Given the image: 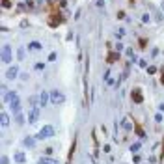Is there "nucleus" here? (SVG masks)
<instances>
[{
  "label": "nucleus",
  "instance_id": "obj_1",
  "mask_svg": "<svg viewBox=\"0 0 164 164\" xmlns=\"http://www.w3.org/2000/svg\"><path fill=\"white\" fill-rule=\"evenodd\" d=\"M52 136H54V127L52 125H45L43 129H39V132H37L35 138H39V140H47V138H52Z\"/></svg>",
  "mask_w": 164,
  "mask_h": 164
},
{
  "label": "nucleus",
  "instance_id": "obj_2",
  "mask_svg": "<svg viewBox=\"0 0 164 164\" xmlns=\"http://www.w3.org/2000/svg\"><path fill=\"white\" fill-rule=\"evenodd\" d=\"M50 102H52V105H62V102H65V95L58 90L50 91Z\"/></svg>",
  "mask_w": 164,
  "mask_h": 164
},
{
  "label": "nucleus",
  "instance_id": "obj_3",
  "mask_svg": "<svg viewBox=\"0 0 164 164\" xmlns=\"http://www.w3.org/2000/svg\"><path fill=\"white\" fill-rule=\"evenodd\" d=\"M2 62L4 64H9V62H11V47H9V45H4L2 47Z\"/></svg>",
  "mask_w": 164,
  "mask_h": 164
},
{
  "label": "nucleus",
  "instance_id": "obj_4",
  "mask_svg": "<svg viewBox=\"0 0 164 164\" xmlns=\"http://www.w3.org/2000/svg\"><path fill=\"white\" fill-rule=\"evenodd\" d=\"M37 119H39V106H32V110L28 114V123H35Z\"/></svg>",
  "mask_w": 164,
  "mask_h": 164
},
{
  "label": "nucleus",
  "instance_id": "obj_5",
  "mask_svg": "<svg viewBox=\"0 0 164 164\" xmlns=\"http://www.w3.org/2000/svg\"><path fill=\"white\" fill-rule=\"evenodd\" d=\"M9 106H11V112H13L15 116L20 114V101H19V97H15V99L9 101Z\"/></svg>",
  "mask_w": 164,
  "mask_h": 164
},
{
  "label": "nucleus",
  "instance_id": "obj_6",
  "mask_svg": "<svg viewBox=\"0 0 164 164\" xmlns=\"http://www.w3.org/2000/svg\"><path fill=\"white\" fill-rule=\"evenodd\" d=\"M17 75H19V67H17V65H13V67H9L6 71V78H9V80L17 78Z\"/></svg>",
  "mask_w": 164,
  "mask_h": 164
},
{
  "label": "nucleus",
  "instance_id": "obj_7",
  "mask_svg": "<svg viewBox=\"0 0 164 164\" xmlns=\"http://www.w3.org/2000/svg\"><path fill=\"white\" fill-rule=\"evenodd\" d=\"M41 47H43V45H41L39 41H30V43H28V50H30V52H37V50H41Z\"/></svg>",
  "mask_w": 164,
  "mask_h": 164
},
{
  "label": "nucleus",
  "instance_id": "obj_8",
  "mask_svg": "<svg viewBox=\"0 0 164 164\" xmlns=\"http://www.w3.org/2000/svg\"><path fill=\"white\" fill-rule=\"evenodd\" d=\"M37 164H58V160H56V158H50V157H41L37 160Z\"/></svg>",
  "mask_w": 164,
  "mask_h": 164
},
{
  "label": "nucleus",
  "instance_id": "obj_9",
  "mask_svg": "<svg viewBox=\"0 0 164 164\" xmlns=\"http://www.w3.org/2000/svg\"><path fill=\"white\" fill-rule=\"evenodd\" d=\"M47 102H49V93L43 91V93L39 95V106H47Z\"/></svg>",
  "mask_w": 164,
  "mask_h": 164
},
{
  "label": "nucleus",
  "instance_id": "obj_10",
  "mask_svg": "<svg viewBox=\"0 0 164 164\" xmlns=\"http://www.w3.org/2000/svg\"><path fill=\"white\" fill-rule=\"evenodd\" d=\"M0 123H2V127H8V125H9V116L6 114V112H2V114H0Z\"/></svg>",
  "mask_w": 164,
  "mask_h": 164
},
{
  "label": "nucleus",
  "instance_id": "obj_11",
  "mask_svg": "<svg viewBox=\"0 0 164 164\" xmlns=\"http://www.w3.org/2000/svg\"><path fill=\"white\" fill-rule=\"evenodd\" d=\"M132 101H134V102H142V93H140V90H134V91H132Z\"/></svg>",
  "mask_w": 164,
  "mask_h": 164
},
{
  "label": "nucleus",
  "instance_id": "obj_12",
  "mask_svg": "<svg viewBox=\"0 0 164 164\" xmlns=\"http://www.w3.org/2000/svg\"><path fill=\"white\" fill-rule=\"evenodd\" d=\"M15 160H17V162H24V160H26L24 153H15Z\"/></svg>",
  "mask_w": 164,
  "mask_h": 164
},
{
  "label": "nucleus",
  "instance_id": "obj_13",
  "mask_svg": "<svg viewBox=\"0 0 164 164\" xmlns=\"http://www.w3.org/2000/svg\"><path fill=\"white\" fill-rule=\"evenodd\" d=\"M34 144H35V140H34V138H24V146H28V147H34Z\"/></svg>",
  "mask_w": 164,
  "mask_h": 164
},
{
  "label": "nucleus",
  "instance_id": "obj_14",
  "mask_svg": "<svg viewBox=\"0 0 164 164\" xmlns=\"http://www.w3.org/2000/svg\"><path fill=\"white\" fill-rule=\"evenodd\" d=\"M15 97H17V93H15V91H9V93L4 95V101H11V99H15Z\"/></svg>",
  "mask_w": 164,
  "mask_h": 164
},
{
  "label": "nucleus",
  "instance_id": "obj_15",
  "mask_svg": "<svg viewBox=\"0 0 164 164\" xmlns=\"http://www.w3.org/2000/svg\"><path fill=\"white\" fill-rule=\"evenodd\" d=\"M15 121H17V125H23V123H24V116L17 114V116H15Z\"/></svg>",
  "mask_w": 164,
  "mask_h": 164
},
{
  "label": "nucleus",
  "instance_id": "obj_16",
  "mask_svg": "<svg viewBox=\"0 0 164 164\" xmlns=\"http://www.w3.org/2000/svg\"><path fill=\"white\" fill-rule=\"evenodd\" d=\"M17 58H19V60L24 58V49H23V47H19V50H17Z\"/></svg>",
  "mask_w": 164,
  "mask_h": 164
},
{
  "label": "nucleus",
  "instance_id": "obj_17",
  "mask_svg": "<svg viewBox=\"0 0 164 164\" xmlns=\"http://www.w3.org/2000/svg\"><path fill=\"white\" fill-rule=\"evenodd\" d=\"M123 127H125L127 131H131V129H132V125H131V121H129V119H123Z\"/></svg>",
  "mask_w": 164,
  "mask_h": 164
},
{
  "label": "nucleus",
  "instance_id": "obj_18",
  "mask_svg": "<svg viewBox=\"0 0 164 164\" xmlns=\"http://www.w3.org/2000/svg\"><path fill=\"white\" fill-rule=\"evenodd\" d=\"M134 131H136V134L140 136V138H144V136H146V132H144V131L140 129V127H134Z\"/></svg>",
  "mask_w": 164,
  "mask_h": 164
},
{
  "label": "nucleus",
  "instance_id": "obj_19",
  "mask_svg": "<svg viewBox=\"0 0 164 164\" xmlns=\"http://www.w3.org/2000/svg\"><path fill=\"white\" fill-rule=\"evenodd\" d=\"M138 149H140V144H132V146H131V151L132 153H136Z\"/></svg>",
  "mask_w": 164,
  "mask_h": 164
},
{
  "label": "nucleus",
  "instance_id": "obj_20",
  "mask_svg": "<svg viewBox=\"0 0 164 164\" xmlns=\"http://www.w3.org/2000/svg\"><path fill=\"white\" fill-rule=\"evenodd\" d=\"M147 73H149V75L157 73V67H155V65H149V67H147Z\"/></svg>",
  "mask_w": 164,
  "mask_h": 164
},
{
  "label": "nucleus",
  "instance_id": "obj_21",
  "mask_svg": "<svg viewBox=\"0 0 164 164\" xmlns=\"http://www.w3.org/2000/svg\"><path fill=\"white\" fill-rule=\"evenodd\" d=\"M142 20H144V23H149V20H151V19H149V13H144V15H142Z\"/></svg>",
  "mask_w": 164,
  "mask_h": 164
},
{
  "label": "nucleus",
  "instance_id": "obj_22",
  "mask_svg": "<svg viewBox=\"0 0 164 164\" xmlns=\"http://www.w3.org/2000/svg\"><path fill=\"white\" fill-rule=\"evenodd\" d=\"M116 58H119V54H110V56H108V62L112 64V62H114Z\"/></svg>",
  "mask_w": 164,
  "mask_h": 164
},
{
  "label": "nucleus",
  "instance_id": "obj_23",
  "mask_svg": "<svg viewBox=\"0 0 164 164\" xmlns=\"http://www.w3.org/2000/svg\"><path fill=\"white\" fill-rule=\"evenodd\" d=\"M35 102H37V97H30V105H32V106H35Z\"/></svg>",
  "mask_w": 164,
  "mask_h": 164
},
{
  "label": "nucleus",
  "instance_id": "obj_24",
  "mask_svg": "<svg viewBox=\"0 0 164 164\" xmlns=\"http://www.w3.org/2000/svg\"><path fill=\"white\" fill-rule=\"evenodd\" d=\"M35 69L41 71V69H45V64H35Z\"/></svg>",
  "mask_w": 164,
  "mask_h": 164
},
{
  "label": "nucleus",
  "instance_id": "obj_25",
  "mask_svg": "<svg viewBox=\"0 0 164 164\" xmlns=\"http://www.w3.org/2000/svg\"><path fill=\"white\" fill-rule=\"evenodd\" d=\"M56 60V52H50V56H49V62H54Z\"/></svg>",
  "mask_w": 164,
  "mask_h": 164
},
{
  "label": "nucleus",
  "instance_id": "obj_26",
  "mask_svg": "<svg viewBox=\"0 0 164 164\" xmlns=\"http://www.w3.org/2000/svg\"><path fill=\"white\" fill-rule=\"evenodd\" d=\"M2 6H4V8H9L11 4H9V0H2Z\"/></svg>",
  "mask_w": 164,
  "mask_h": 164
},
{
  "label": "nucleus",
  "instance_id": "obj_27",
  "mask_svg": "<svg viewBox=\"0 0 164 164\" xmlns=\"http://www.w3.org/2000/svg\"><path fill=\"white\" fill-rule=\"evenodd\" d=\"M123 34H125V30H123V28L117 30V37H123Z\"/></svg>",
  "mask_w": 164,
  "mask_h": 164
},
{
  "label": "nucleus",
  "instance_id": "obj_28",
  "mask_svg": "<svg viewBox=\"0 0 164 164\" xmlns=\"http://www.w3.org/2000/svg\"><path fill=\"white\" fill-rule=\"evenodd\" d=\"M116 50H117V52H119V50H123V43H117V45H116Z\"/></svg>",
  "mask_w": 164,
  "mask_h": 164
},
{
  "label": "nucleus",
  "instance_id": "obj_29",
  "mask_svg": "<svg viewBox=\"0 0 164 164\" xmlns=\"http://www.w3.org/2000/svg\"><path fill=\"white\" fill-rule=\"evenodd\" d=\"M155 121H157V123H160V121H162V116H160V114H157V116H155Z\"/></svg>",
  "mask_w": 164,
  "mask_h": 164
},
{
  "label": "nucleus",
  "instance_id": "obj_30",
  "mask_svg": "<svg viewBox=\"0 0 164 164\" xmlns=\"http://www.w3.org/2000/svg\"><path fill=\"white\" fill-rule=\"evenodd\" d=\"M160 75H162V76H160V82L164 84V67H162V71H160Z\"/></svg>",
  "mask_w": 164,
  "mask_h": 164
},
{
  "label": "nucleus",
  "instance_id": "obj_31",
  "mask_svg": "<svg viewBox=\"0 0 164 164\" xmlns=\"http://www.w3.org/2000/svg\"><path fill=\"white\" fill-rule=\"evenodd\" d=\"M2 164H8V157H6V155L2 157Z\"/></svg>",
  "mask_w": 164,
  "mask_h": 164
},
{
  "label": "nucleus",
  "instance_id": "obj_32",
  "mask_svg": "<svg viewBox=\"0 0 164 164\" xmlns=\"http://www.w3.org/2000/svg\"><path fill=\"white\" fill-rule=\"evenodd\" d=\"M158 110H160V112H164V102H160V105H158Z\"/></svg>",
  "mask_w": 164,
  "mask_h": 164
},
{
  "label": "nucleus",
  "instance_id": "obj_33",
  "mask_svg": "<svg viewBox=\"0 0 164 164\" xmlns=\"http://www.w3.org/2000/svg\"><path fill=\"white\" fill-rule=\"evenodd\" d=\"M162 11H164V2H162Z\"/></svg>",
  "mask_w": 164,
  "mask_h": 164
}]
</instances>
